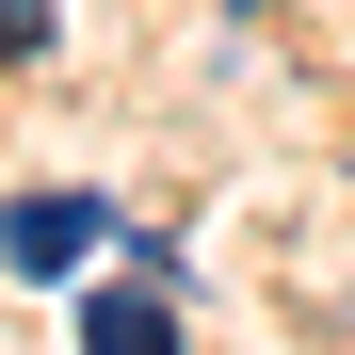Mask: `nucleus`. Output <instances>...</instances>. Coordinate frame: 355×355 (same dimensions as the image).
<instances>
[{
	"instance_id": "obj_2",
	"label": "nucleus",
	"mask_w": 355,
	"mask_h": 355,
	"mask_svg": "<svg viewBox=\"0 0 355 355\" xmlns=\"http://www.w3.org/2000/svg\"><path fill=\"white\" fill-rule=\"evenodd\" d=\"M162 275H178V259H130V291H81V339H97V355H162V339H178Z\"/></svg>"
},
{
	"instance_id": "obj_1",
	"label": "nucleus",
	"mask_w": 355,
	"mask_h": 355,
	"mask_svg": "<svg viewBox=\"0 0 355 355\" xmlns=\"http://www.w3.org/2000/svg\"><path fill=\"white\" fill-rule=\"evenodd\" d=\"M97 243H113V210H97V194H65V178H33V194H17V226H0L17 291H65V275H81Z\"/></svg>"
}]
</instances>
